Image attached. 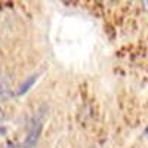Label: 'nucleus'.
<instances>
[{
    "label": "nucleus",
    "mask_w": 148,
    "mask_h": 148,
    "mask_svg": "<svg viewBox=\"0 0 148 148\" xmlns=\"http://www.w3.org/2000/svg\"><path fill=\"white\" fill-rule=\"evenodd\" d=\"M43 120H45V113L37 114L36 119L33 120L30 130L27 133V138H25V147L27 148H33L37 144V141H39V136H40L42 129H43Z\"/></svg>",
    "instance_id": "obj_1"
},
{
    "label": "nucleus",
    "mask_w": 148,
    "mask_h": 148,
    "mask_svg": "<svg viewBox=\"0 0 148 148\" xmlns=\"http://www.w3.org/2000/svg\"><path fill=\"white\" fill-rule=\"evenodd\" d=\"M36 80H37V74H34V76H30L25 82L19 86V89L16 90V95L21 96V95H24V93H27V92L33 88V84L36 83Z\"/></svg>",
    "instance_id": "obj_2"
},
{
    "label": "nucleus",
    "mask_w": 148,
    "mask_h": 148,
    "mask_svg": "<svg viewBox=\"0 0 148 148\" xmlns=\"http://www.w3.org/2000/svg\"><path fill=\"white\" fill-rule=\"evenodd\" d=\"M5 120V111H3V108L0 107V123H2Z\"/></svg>",
    "instance_id": "obj_3"
},
{
    "label": "nucleus",
    "mask_w": 148,
    "mask_h": 148,
    "mask_svg": "<svg viewBox=\"0 0 148 148\" xmlns=\"http://www.w3.org/2000/svg\"><path fill=\"white\" fill-rule=\"evenodd\" d=\"M144 5H145V8L148 9V2H144Z\"/></svg>",
    "instance_id": "obj_4"
},
{
    "label": "nucleus",
    "mask_w": 148,
    "mask_h": 148,
    "mask_svg": "<svg viewBox=\"0 0 148 148\" xmlns=\"http://www.w3.org/2000/svg\"><path fill=\"white\" fill-rule=\"evenodd\" d=\"M6 148H15V147H14V145H10V147H6Z\"/></svg>",
    "instance_id": "obj_5"
}]
</instances>
